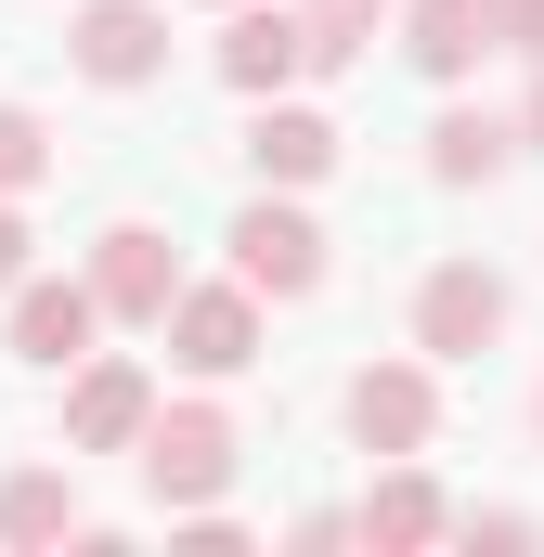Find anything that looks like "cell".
Wrapping results in <instances>:
<instances>
[{
    "label": "cell",
    "mask_w": 544,
    "mask_h": 557,
    "mask_svg": "<svg viewBox=\"0 0 544 557\" xmlns=\"http://www.w3.org/2000/svg\"><path fill=\"white\" fill-rule=\"evenodd\" d=\"M91 298H104V311H131V324H156V311L182 298V273H169V247H156L143 221H118V234H104V273H91Z\"/></svg>",
    "instance_id": "cell-8"
},
{
    "label": "cell",
    "mask_w": 544,
    "mask_h": 557,
    "mask_svg": "<svg viewBox=\"0 0 544 557\" xmlns=\"http://www.w3.org/2000/svg\"><path fill=\"white\" fill-rule=\"evenodd\" d=\"M363 532H376V545H428V532H441V493H428V480H390V493L363 506Z\"/></svg>",
    "instance_id": "cell-15"
},
{
    "label": "cell",
    "mask_w": 544,
    "mask_h": 557,
    "mask_svg": "<svg viewBox=\"0 0 544 557\" xmlns=\"http://www.w3.org/2000/svg\"><path fill=\"white\" fill-rule=\"evenodd\" d=\"M441 182H493V169H506V156H519V131H506V117H441Z\"/></svg>",
    "instance_id": "cell-13"
},
{
    "label": "cell",
    "mask_w": 544,
    "mask_h": 557,
    "mask_svg": "<svg viewBox=\"0 0 544 557\" xmlns=\"http://www.w3.org/2000/svg\"><path fill=\"white\" fill-rule=\"evenodd\" d=\"M39 169H52V131H39V117H13V104H0V195H26V182H39Z\"/></svg>",
    "instance_id": "cell-17"
},
{
    "label": "cell",
    "mask_w": 544,
    "mask_h": 557,
    "mask_svg": "<svg viewBox=\"0 0 544 557\" xmlns=\"http://www.w3.org/2000/svg\"><path fill=\"white\" fill-rule=\"evenodd\" d=\"M234 273H247V298H311L324 285V234L298 208H247L234 221Z\"/></svg>",
    "instance_id": "cell-3"
},
{
    "label": "cell",
    "mask_w": 544,
    "mask_h": 557,
    "mask_svg": "<svg viewBox=\"0 0 544 557\" xmlns=\"http://www.w3.org/2000/svg\"><path fill=\"white\" fill-rule=\"evenodd\" d=\"M65 532V480H0V545H52Z\"/></svg>",
    "instance_id": "cell-14"
},
{
    "label": "cell",
    "mask_w": 544,
    "mask_h": 557,
    "mask_svg": "<svg viewBox=\"0 0 544 557\" xmlns=\"http://www.w3.org/2000/svg\"><path fill=\"white\" fill-rule=\"evenodd\" d=\"M0 285H26V221L0 208Z\"/></svg>",
    "instance_id": "cell-19"
},
{
    "label": "cell",
    "mask_w": 544,
    "mask_h": 557,
    "mask_svg": "<svg viewBox=\"0 0 544 557\" xmlns=\"http://www.w3.org/2000/svg\"><path fill=\"white\" fill-rule=\"evenodd\" d=\"M91 324H104L91 285H13V350H26V363H78Z\"/></svg>",
    "instance_id": "cell-6"
},
{
    "label": "cell",
    "mask_w": 544,
    "mask_h": 557,
    "mask_svg": "<svg viewBox=\"0 0 544 557\" xmlns=\"http://www.w3.org/2000/svg\"><path fill=\"white\" fill-rule=\"evenodd\" d=\"M493 39H519V52H544V0H493Z\"/></svg>",
    "instance_id": "cell-18"
},
{
    "label": "cell",
    "mask_w": 544,
    "mask_h": 557,
    "mask_svg": "<svg viewBox=\"0 0 544 557\" xmlns=\"http://www.w3.org/2000/svg\"><path fill=\"white\" fill-rule=\"evenodd\" d=\"M65 441H78V454L143 441V363H91V376H78V403H65Z\"/></svg>",
    "instance_id": "cell-10"
},
{
    "label": "cell",
    "mask_w": 544,
    "mask_h": 557,
    "mask_svg": "<svg viewBox=\"0 0 544 557\" xmlns=\"http://www.w3.org/2000/svg\"><path fill=\"white\" fill-rule=\"evenodd\" d=\"M298 65H311V26L298 13H234V39H221V78L234 91H285Z\"/></svg>",
    "instance_id": "cell-9"
},
{
    "label": "cell",
    "mask_w": 544,
    "mask_h": 557,
    "mask_svg": "<svg viewBox=\"0 0 544 557\" xmlns=\"http://www.w3.org/2000/svg\"><path fill=\"white\" fill-rule=\"evenodd\" d=\"M493 52V0H415V65L428 78H467Z\"/></svg>",
    "instance_id": "cell-12"
},
{
    "label": "cell",
    "mask_w": 544,
    "mask_h": 557,
    "mask_svg": "<svg viewBox=\"0 0 544 557\" xmlns=\"http://www.w3.org/2000/svg\"><path fill=\"white\" fill-rule=\"evenodd\" d=\"M532 143H544V91H532Z\"/></svg>",
    "instance_id": "cell-20"
},
{
    "label": "cell",
    "mask_w": 544,
    "mask_h": 557,
    "mask_svg": "<svg viewBox=\"0 0 544 557\" xmlns=\"http://www.w3.org/2000/svg\"><path fill=\"white\" fill-rule=\"evenodd\" d=\"M415 337H428L441 363H467V350H493V337H506V285L480 273V260H454V273H428V298H415Z\"/></svg>",
    "instance_id": "cell-4"
},
{
    "label": "cell",
    "mask_w": 544,
    "mask_h": 557,
    "mask_svg": "<svg viewBox=\"0 0 544 557\" xmlns=\"http://www.w3.org/2000/svg\"><path fill=\"white\" fill-rule=\"evenodd\" d=\"M156 52H169V26H156L143 0H91V13H78V65H91L104 91H131V78H156Z\"/></svg>",
    "instance_id": "cell-5"
},
{
    "label": "cell",
    "mask_w": 544,
    "mask_h": 557,
    "mask_svg": "<svg viewBox=\"0 0 544 557\" xmlns=\"http://www.w3.org/2000/svg\"><path fill=\"white\" fill-rule=\"evenodd\" d=\"M428 416H441V403H428V376H415V363H363V376H350V428H363L376 454H415Z\"/></svg>",
    "instance_id": "cell-7"
},
{
    "label": "cell",
    "mask_w": 544,
    "mask_h": 557,
    "mask_svg": "<svg viewBox=\"0 0 544 557\" xmlns=\"http://www.w3.org/2000/svg\"><path fill=\"white\" fill-rule=\"evenodd\" d=\"M247 169H260V182H324V169H337V131H324L311 104H272L260 131H247Z\"/></svg>",
    "instance_id": "cell-11"
},
{
    "label": "cell",
    "mask_w": 544,
    "mask_h": 557,
    "mask_svg": "<svg viewBox=\"0 0 544 557\" xmlns=\"http://www.w3.org/2000/svg\"><path fill=\"white\" fill-rule=\"evenodd\" d=\"M376 13H390V0H311V13H298V26H311V65H350Z\"/></svg>",
    "instance_id": "cell-16"
},
{
    "label": "cell",
    "mask_w": 544,
    "mask_h": 557,
    "mask_svg": "<svg viewBox=\"0 0 544 557\" xmlns=\"http://www.w3.org/2000/svg\"><path fill=\"white\" fill-rule=\"evenodd\" d=\"M143 480H156V506H208V493L234 480V428L208 416V403L156 416V428H143Z\"/></svg>",
    "instance_id": "cell-1"
},
{
    "label": "cell",
    "mask_w": 544,
    "mask_h": 557,
    "mask_svg": "<svg viewBox=\"0 0 544 557\" xmlns=\"http://www.w3.org/2000/svg\"><path fill=\"white\" fill-rule=\"evenodd\" d=\"M156 324H169V363H182V376H234V363H260V311H247V285H195V298H169Z\"/></svg>",
    "instance_id": "cell-2"
}]
</instances>
